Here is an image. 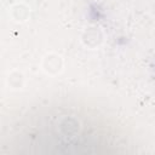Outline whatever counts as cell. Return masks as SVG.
<instances>
[{
    "instance_id": "obj_1",
    "label": "cell",
    "mask_w": 155,
    "mask_h": 155,
    "mask_svg": "<svg viewBox=\"0 0 155 155\" xmlns=\"http://www.w3.org/2000/svg\"><path fill=\"white\" fill-rule=\"evenodd\" d=\"M11 143L29 153H99L124 145L119 130L104 116L70 105L44 107L23 116Z\"/></svg>"
}]
</instances>
